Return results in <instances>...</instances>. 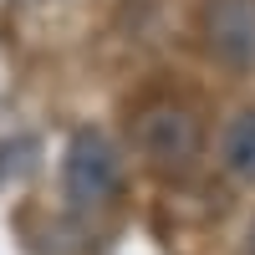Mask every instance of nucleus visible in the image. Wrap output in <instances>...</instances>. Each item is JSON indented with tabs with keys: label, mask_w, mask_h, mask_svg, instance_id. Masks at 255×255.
Segmentation results:
<instances>
[{
	"label": "nucleus",
	"mask_w": 255,
	"mask_h": 255,
	"mask_svg": "<svg viewBox=\"0 0 255 255\" xmlns=\"http://www.w3.org/2000/svg\"><path fill=\"white\" fill-rule=\"evenodd\" d=\"M133 143L148 158V168H158V174H184V168L199 158L204 133H199V118L189 108H179V102H153V108L138 113Z\"/></svg>",
	"instance_id": "obj_1"
},
{
	"label": "nucleus",
	"mask_w": 255,
	"mask_h": 255,
	"mask_svg": "<svg viewBox=\"0 0 255 255\" xmlns=\"http://www.w3.org/2000/svg\"><path fill=\"white\" fill-rule=\"evenodd\" d=\"M209 51L230 67H255V0H209L204 10Z\"/></svg>",
	"instance_id": "obj_3"
},
{
	"label": "nucleus",
	"mask_w": 255,
	"mask_h": 255,
	"mask_svg": "<svg viewBox=\"0 0 255 255\" xmlns=\"http://www.w3.org/2000/svg\"><path fill=\"white\" fill-rule=\"evenodd\" d=\"M61 184H67V199L72 209H102L118 184H123V168H118V153L102 133H77L72 148H67V163H61Z\"/></svg>",
	"instance_id": "obj_2"
},
{
	"label": "nucleus",
	"mask_w": 255,
	"mask_h": 255,
	"mask_svg": "<svg viewBox=\"0 0 255 255\" xmlns=\"http://www.w3.org/2000/svg\"><path fill=\"white\" fill-rule=\"evenodd\" d=\"M250 255H255V225H250Z\"/></svg>",
	"instance_id": "obj_5"
},
{
	"label": "nucleus",
	"mask_w": 255,
	"mask_h": 255,
	"mask_svg": "<svg viewBox=\"0 0 255 255\" xmlns=\"http://www.w3.org/2000/svg\"><path fill=\"white\" fill-rule=\"evenodd\" d=\"M220 163H225L230 179H240V184L255 189V108L230 118L225 138H220Z\"/></svg>",
	"instance_id": "obj_4"
}]
</instances>
